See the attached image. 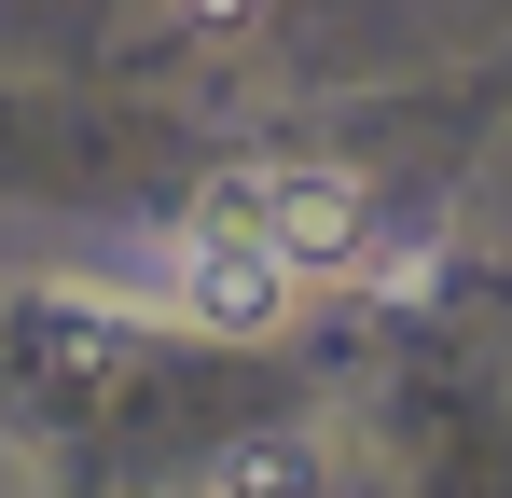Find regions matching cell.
Returning <instances> with one entry per match:
<instances>
[{"instance_id":"cell-1","label":"cell","mask_w":512,"mask_h":498,"mask_svg":"<svg viewBox=\"0 0 512 498\" xmlns=\"http://www.w3.org/2000/svg\"><path fill=\"white\" fill-rule=\"evenodd\" d=\"M194 222L263 236L291 277H360V263H374V194H360L346 166H236V180L194 194Z\"/></svg>"},{"instance_id":"cell-3","label":"cell","mask_w":512,"mask_h":498,"mask_svg":"<svg viewBox=\"0 0 512 498\" xmlns=\"http://www.w3.org/2000/svg\"><path fill=\"white\" fill-rule=\"evenodd\" d=\"M305 485H319V457H305V443H250V457L222 471V498H305Z\"/></svg>"},{"instance_id":"cell-4","label":"cell","mask_w":512,"mask_h":498,"mask_svg":"<svg viewBox=\"0 0 512 498\" xmlns=\"http://www.w3.org/2000/svg\"><path fill=\"white\" fill-rule=\"evenodd\" d=\"M263 0H180V28H250Z\"/></svg>"},{"instance_id":"cell-2","label":"cell","mask_w":512,"mask_h":498,"mask_svg":"<svg viewBox=\"0 0 512 498\" xmlns=\"http://www.w3.org/2000/svg\"><path fill=\"white\" fill-rule=\"evenodd\" d=\"M277 305H291V263H277L263 236L180 222V249H167V319L180 332H277Z\"/></svg>"}]
</instances>
